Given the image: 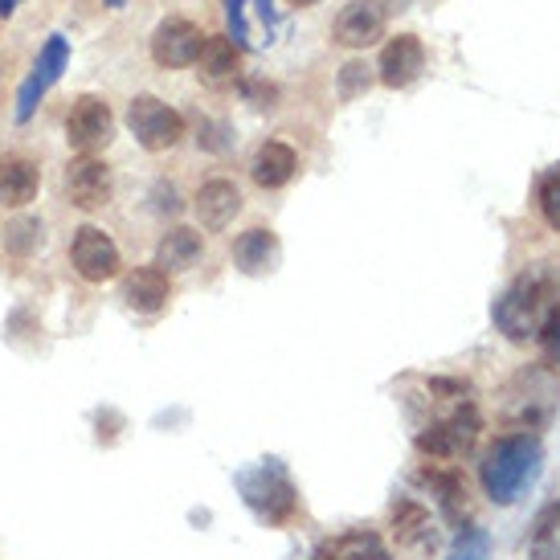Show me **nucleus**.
<instances>
[{
  "label": "nucleus",
  "mask_w": 560,
  "mask_h": 560,
  "mask_svg": "<svg viewBox=\"0 0 560 560\" xmlns=\"http://www.w3.org/2000/svg\"><path fill=\"white\" fill-rule=\"evenodd\" d=\"M242 94H246L254 107H275V98H279V86H270V82H262V79H249V82H242Z\"/></svg>",
  "instance_id": "2f4dec72"
},
{
  "label": "nucleus",
  "mask_w": 560,
  "mask_h": 560,
  "mask_svg": "<svg viewBox=\"0 0 560 560\" xmlns=\"http://www.w3.org/2000/svg\"><path fill=\"white\" fill-rule=\"evenodd\" d=\"M242 213V192H237L234 180H205L201 192H197V221H201L209 234H221L230 221Z\"/></svg>",
  "instance_id": "2eb2a0df"
},
{
  "label": "nucleus",
  "mask_w": 560,
  "mask_h": 560,
  "mask_svg": "<svg viewBox=\"0 0 560 560\" xmlns=\"http://www.w3.org/2000/svg\"><path fill=\"white\" fill-rule=\"evenodd\" d=\"M107 4H110V9H124V0H107Z\"/></svg>",
  "instance_id": "e433bc0d"
},
{
  "label": "nucleus",
  "mask_w": 560,
  "mask_h": 560,
  "mask_svg": "<svg viewBox=\"0 0 560 560\" xmlns=\"http://www.w3.org/2000/svg\"><path fill=\"white\" fill-rule=\"evenodd\" d=\"M540 348H545L548 364H557V369H560V307L548 315L545 331H540Z\"/></svg>",
  "instance_id": "7c9ffc66"
},
{
  "label": "nucleus",
  "mask_w": 560,
  "mask_h": 560,
  "mask_svg": "<svg viewBox=\"0 0 560 560\" xmlns=\"http://www.w3.org/2000/svg\"><path fill=\"white\" fill-rule=\"evenodd\" d=\"M225 21H230V42H234L237 49H249L246 0H225Z\"/></svg>",
  "instance_id": "c756f323"
},
{
  "label": "nucleus",
  "mask_w": 560,
  "mask_h": 560,
  "mask_svg": "<svg viewBox=\"0 0 560 560\" xmlns=\"http://www.w3.org/2000/svg\"><path fill=\"white\" fill-rule=\"evenodd\" d=\"M528 560H560V499L545 503L540 515L532 520Z\"/></svg>",
  "instance_id": "4be33fe9"
},
{
  "label": "nucleus",
  "mask_w": 560,
  "mask_h": 560,
  "mask_svg": "<svg viewBox=\"0 0 560 560\" xmlns=\"http://www.w3.org/2000/svg\"><path fill=\"white\" fill-rule=\"evenodd\" d=\"M197 79L209 91H230L242 79V49L230 37H205L201 58H197Z\"/></svg>",
  "instance_id": "4468645a"
},
{
  "label": "nucleus",
  "mask_w": 560,
  "mask_h": 560,
  "mask_svg": "<svg viewBox=\"0 0 560 560\" xmlns=\"http://www.w3.org/2000/svg\"><path fill=\"white\" fill-rule=\"evenodd\" d=\"M279 262V237L262 230V225H254L246 234L234 242V266L249 279H258V275H270Z\"/></svg>",
  "instance_id": "6ab92c4d"
},
{
  "label": "nucleus",
  "mask_w": 560,
  "mask_h": 560,
  "mask_svg": "<svg viewBox=\"0 0 560 560\" xmlns=\"http://www.w3.org/2000/svg\"><path fill=\"white\" fill-rule=\"evenodd\" d=\"M172 282L160 266H140L124 279V303L136 315H160L168 307Z\"/></svg>",
  "instance_id": "dca6fc26"
},
{
  "label": "nucleus",
  "mask_w": 560,
  "mask_h": 560,
  "mask_svg": "<svg viewBox=\"0 0 560 560\" xmlns=\"http://www.w3.org/2000/svg\"><path fill=\"white\" fill-rule=\"evenodd\" d=\"M508 401H503V421L512 425L515 434H536V430H545L552 413H557V401H560V381L548 369L540 364H532L524 373H515V381L508 385L503 393Z\"/></svg>",
  "instance_id": "39448f33"
},
{
  "label": "nucleus",
  "mask_w": 560,
  "mask_h": 560,
  "mask_svg": "<svg viewBox=\"0 0 560 560\" xmlns=\"http://www.w3.org/2000/svg\"><path fill=\"white\" fill-rule=\"evenodd\" d=\"M115 140V115L98 94H82L79 103L66 115V143L79 156H98Z\"/></svg>",
  "instance_id": "6e6552de"
},
{
  "label": "nucleus",
  "mask_w": 560,
  "mask_h": 560,
  "mask_svg": "<svg viewBox=\"0 0 560 560\" xmlns=\"http://www.w3.org/2000/svg\"><path fill=\"white\" fill-rule=\"evenodd\" d=\"M42 188V168L25 156L0 160V205L9 209H25Z\"/></svg>",
  "instance_id": "f3484780"
},
{
  "label": "nucleus",
  "mask_w": 560,
  "mask_h": 560,
  "mask_svg": "<svg viewBox=\"0 0 560 560\" xmlns=\"http://www.w3.org/2000/svg\"><path fill=\"white\" fill-rule=\"evenodd\" d=\"M315 560H393V552L376 532L357 528V532L336 536V540H327V545L315 552Z\"/></svg>",
  "instance_id": "aec40b11"
},
{
  "label": "nucleus",
  "mask_w": 560,
  "mask_h": 560,
  "mask_svg": "<svg viewBox=\"0 0 560 560\" xmlns=\"http://www.w3.org/2000/svg\"><path fill=\"white\" fill-rule=\"evenodd\" d=\"M201 254H205L201 234H197V230H188V225H176V230H168V234L160 237L156 266L164 270V275H176V270H188Z\"/></svg>",
  "instance_id": "412c9836"
},
{
  "label": "nucleus",
  "mask_w": 560,
  "mask_h": 560,
  "mask_svg": "<svg viewBox=\"0 0 560 560\" xmlns=\"http://www.w3.org/2000/svg\"><path fill=\"white\" fill-rule=\"evenodd\" d=\"M560 307V275L548 262H536L528 270H520L503 295L495 299L491 307V319H495V331H503V340L512 343H528L540 340L548 315Z\"/></svg>",
  "instance_id": "f03ea898"
},
{
  "label": "nucleus",
  "mask_w": 560,
  "mask_h": 560,
  "mask_svg": "<svg viewBox=\"0 0 560 560\" xmlns=\"http://www.w3.org/2000/svg\"><path fill=\"white\" fill-rule=\"evenodd\" d=\"M42 94H46V86H42L37 74H30V79L21 82V91H16V124H30L37 103H42Z\"/></svg>",
  "instance_id": "c85d7f7f"
},
{
  "label": "nucleus",
  "mask_w": 560,
  "mask_h": 560,
  "mask_svg": "<svg viewBox=\"0 0 560 560\" xmlns=\"http://www.w3.org/2000/svg\"><path fill=\"white\" fill-rule=\"evenodd\" d=\"M70 262L86 282H110L119 275L124 258H119V246L98 225H82V230H74V242H70Z\"/></svg>",
  "instance_id": "9d476101"
},
{
  "label": "nucleus",
  "mask_w": 560,
  "mask_h": 560,
  "mask_svg": "<svg viewBox=\"0 0 560 560\" xmlns=\"http://www.w3.org/2000/svg\"><path fill=\"white\" fill-rule=\"evenodd\" d=\"M201 46H205V33L197 30L192 21H185V16H168V21H160L156 33H152V58H156V66H164V70L197 66Z\"/></svg>",
  "instance_id": "9b49d317"
},
{
  "label": "nucleus",
  "mask_w": 560,
  "mask_h": 560,
  "mask_svg": "<svg viewBox=\"0 0 560 560\" xmlns=\"http://www.w3.org/2000/svg\"><path fill=\"white\" fill-rule=\"evenodd\" d=\"M254 9H258V16H262L266 30H275V21H279V13H275V0H254Z\"/></svg>",
  "instance_id": "72a5a7b5"
},
{
  "label": "nucleus",
  "mask_w": 560,
  "mask_h": 560,
  "mask_svg": "<svg viewBox=\"0 0 560 560\" xmlns=\"http://www.w3.org/2000/svg\"><path fill=\"white\" fill-rule=\"evenodd\" d=\"M425 70V46H421L418 33H397L381 49V62H376V79L385 82L389 91H405L413 86Z\"/></svg>",
  "instance_id": "f8f14e48"
},
{
  "label": "nucleus",
  "mask_w": 560,
  "mask_h": 560,
  "mask_svg": "<svg viewBox=\"0 0 560 560\" xmlns=\"http://www.w3.org/2000/svg\"><path fill=\"white\" fill-rule=\"evenodd\" d=\"M425 405H430V418L418 425L413 446L425 458H442V463L467 458L482 434V418L475 397H470V385H463V381H430Z\"/></svg>",
  "instance_id": "f257e3e1"
},
{
  "label": "nucleus",
  "mask_w": 560,
  "mask_h": 560,
  "mask_svg": "<svg viewBox=\"0 0 560 560\" xmlns=\"http://www.w3.org/2000/svg\"><path fill=\"white\" fill-rule=\"evenodd\" d=\"M331 37L343 49H369L385 37V9L376 0H348L331 25Z\"/></svg>",
  "instance_id": "ddd939ff"
},
{
  "label": "nucleus",
  "mask_w": 560,
  "mask_h": 560,
  "mask_svg": "<svg viewBox=\"0 0 560 560\" xmlns=\"http://www.w3.org/2000/svg\"><path fill=\"white\" fill-rule=\"evenodd\" d=\"M536 201H540L545 221L560 234V164H552V168L540 176V185H536Z\"/></svg>",
  "instance_id": "a878e982"
},
{
  "label": "nucleus",
  "mask_w": 560,
  "mask_h": 560,
  "mask_svg": "<svg viewBox=\"0 0 560 560\" xmlns=\"http://www.w3.org/2000/svg\"><path fill=\"white\" fill-rule=\"evenodd\" d=\"M295 168H299L295 148H287V143H279V140H266L262 148L254 152V160H249V176H254V185L258 188L291 185Z\"/></svg>",
  "instance_id": "a211bd4d"
},
{
  "label": "nucleus",
  "mask_w": 560,
  "mask_h": 560,
  "mask_svg": "<svg viewBox=\"0 0 560 560\" xmlns=\"http://www.w3.org/2000/svg\"><path fill=\"white\" fill-rule=\"evenodd\" d=\"M42 242H46V234H42V221L37 218H16L4 225V249L9 254H16V258H30V254H37L42 249Z\"/></svg>",
  "instance_id": "b1692460"
},
{
  "label": "nucleus",
  "mask_w": 560,
  "mask_h": 560,
  "mask_svg": "<svg viewBox=\"0 0 560 560\" xmlns=\"http://www.w3.org/2000/svg\"><path fill=\"white\" fill-rule=\"evenodd\" d=\"M373 86V66L369 62H343L340 66V79H336V91H340L343 103H352L360 94Z\"/></svg>",
  "instance_id": "bb28decb"
},
{
  "label": "nucleus",
  "mask_w": 560,
  "mask_h": 560,
  "mask_svg": "<svg viewBox=\"0 0 560 560\" xmlns=\"http://www.w3.org/2000/svg\"><path fill=\"white\" fill-rule=\"evenodd\" d=\"M66 197L82 213H94V209L110 205V197H115V176H110L107 160L98 156L70 160V168H66Z\"/></svg>",
  "instance_id": "1a4fd4ad"
},
{
  "label": "nucleus",
  "mask_w": 560,
  "mask_h": 560,
  "mask_svg": "<svg viewBox=\"0 0 560 560\" xmlns=\"http://www.w3.org/2000/svg\"><path fill=\"white\" fill-rule=\"evenodd\" d=\"M295 9H312V4H319V0H291Z\"/></svg>",
  "instance_id": "c9c22d12"
},
{
  "label": "nucleus",
  "mask_w": 560,
  "mask_h": 560,
  "mask_svg": "<svg viewBox=\"0 0 560 560\" xmlns=\"http://www.w3.org/2000/svg\"><path fill=\"white\" fill-rule=\"evenodd\" d=\"M197 143H201V152H213V156H221V152H230L234 148V127L221 124V119H197Z\"/></svg>",
  "instance_id": "cd10ccee"
},
{
  "label": "nucleus",
  "mask_w": 560,
  "mask_h": 560,
  "mask_svg": "<svg viewBox=\"0 0 560 560\" xmlns=\"http://www.w3.org/2000/svg\"><path fill=\"white\" fill-rule=\"evenodd\" d=\"M545 467V446L536 434H503L482 454L479 463V482H482V495L508 508L515 499L528 491L536 475Z\"/></svg>",
  "instance_id": "7ed1b4c3"
},
{
  "label": "nucleus",
  "mask_w": 560,
  "mask_h": 560,
  "mask_svg": "<svg viewBox=\"0 0 560 560\" xmlns=\"http://www.w3.org/2000/svg\"><path fill=\"white\" fill-rule=\"evenodd\" d=\"M487 557H491V536H487L479 524L458 528L451 552H446V560H487Z\"/></svg>",
  "instance_id": "393cba45"
},
{
  "label": "nucleus",
  "mask_w": 560,
  "mask_h": 560,
  "mask_svg": "<svg viewBox=\"0 0 560 560\" xmlns=\"http://www.w3.org/2000/svg\"><path fill=\"white\" fill-rule=\"evenodd\" d=\"M393 536L401 548L434 557L442 548V515H438V508L421 503L418 495H397L393 499Z\"/></svg>",
  "instance_id": "0eeeda50"
},
{
  "label": "nucleus",
  "mask_w": 560,
  "mask_h": 560,
  "mask_svg": "<svg viewBox=\"0 0 560 560\" xmlns=\"http://www.w3.org/2000/svg\"><path fill=\"white\" fill-rule=\"evenodd\" d=\"M16 4H21V0H0V16H4V21H9V16L16 13Z\"/></svg>",
  "instance_id": "f704fd0d"
},
{
  "label": "nucleus",
  "mask_w": 560,
  "mask_h": 560,
  "mask_svg": "<svg viewBox=\"0 0 560 560\" xmlns=\"http://www.w3.org/2000/svg\"><path fill=\"white\" fill-rule=\"evenodd\" d=\"M70 66V42H66L62 33H54L46 46H42V54H37V66H33V74L42 79V86H54V82L62 79V70Z\"/></svg>",
  "instance_id": "5701e85b"
},
{
  "label": "nucleus",
  "mask_w": 560,
  "mask_h": 560,
  "mask_svg": "<svg viewBox=\"0 0 560 560\" xmlns=\"http://www.w3.org/2000/svg\"><path fill=\"white\" fill-rule=\"evenodd\" d=\"M152 209H156V213H168V218H176V213H180V197H176V185L160 180V185L152 188Z\"/></svg>",
  "instance_id": "473e14b6"
},
{
  "label": "nucleus",
  "mask_w": 560,
  "mask_h": 560,
  "mask_svg": "<svg viewBox=\"0 0 560 560\" xmlns=\"http://www.w3.org/2000/svg\"><path fill=\"white\" fill-rule=\"evenodd\" d=\"M127 127L143 152H172L176 143L185 140V115L168 107L156 94H136L127 107Z\"/></svg>",
  "instance_id": "423d86ee"
},
{
  "label": "nucleus",
  "mask_w": 560,
  "mask_h": 560,
  "mask_svg": "<svg viewBox=\"0 0 560 560\" xmlns=\"http://www.w3.org/2000/svg\"><path fill=\"white\" fill-rule=\"evenodd\" d=\"M234 487L254 520H262L266 528H287L299 515V487L282 458H262L254 467H242L234 475Z\"/></svg>",
  "instance_id": "20e7f679"
}]
</instances>
